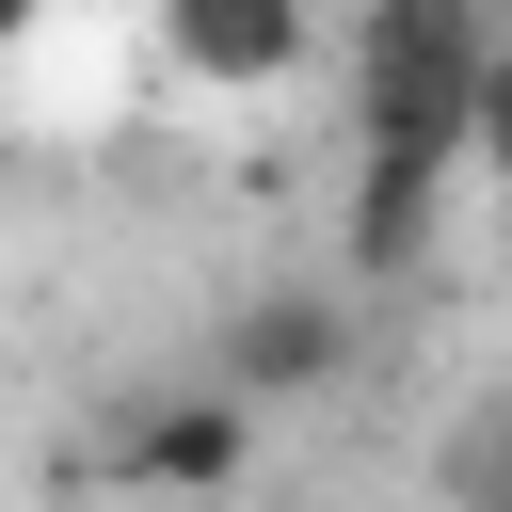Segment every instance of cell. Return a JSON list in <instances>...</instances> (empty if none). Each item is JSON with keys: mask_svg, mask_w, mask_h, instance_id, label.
<instances>
[{"mask_svg": "<svg viewBox=\"0 0 512 512\" xmlns=\"http://www.w3.org/2000/svg\"><path fill=\"white\" fill-rule=\"evenodd\" d=\"M480 64H496V0H368L352 16V192H336V256L432 272L448 192L480 176Z\"/></svg>", "mask_w": 512, "mask_h": 512, "instance_id": "1", "label": "cell"}, {"mask_svg": "<svg viewBox=\"0 0 512 512\" xmlns=\"http://www.w3.org/2000/svg\"><path fill=\"white\" fill-rule=\"evenodd\" d=\"M208 384H240L256 416L336 400V384H352V288H304V272L240 288V304H224V336H208Z\"/></svg>", "mask_w": 512, "mask_h": 512, "instance_id": "2", "label": "cell"}, {"mask_svg": "<svg viewBox=\"0 0 512 512\" xmlns=\"http://www.w3.org/2000/svg\"><path fill=\"white\" fill-rule=\"evenodd\" d=\"M112 480L128 496H176V512H208V496H240L256 480V400L240 384H160V400H128L112 416Z\"/></svg>", "mask_w": 512, "mask_h": 512, "instance_id": "3", "label": "cell"}, {"mask_svg": "<svg viewBox=\"0 0 512 512\" xmlns=\"http://www.w3.org/2000/svg\"><path fill=\"white\" fill-rule=\"evenodd\" d=\"M160 48H176L208 96H272V80H304L320 0H160Z\"/></svg>", "mask_w": 512, "mask_h": 512, "instance_id": "4", "label": "cell"}, {"mask_svg": "<svg viewBox=\"0 0 512 512\" xmlns=\"http://www.w3.org/2000/svg\"><path fill=\"white\" fill-rule=\"evenodd\" d=\"M432 496H448V512H512V384H480V400L448 416V448H432Z\"/></svg>", "mask_w": 512, "mask_h": 512, "instance_id": "5", "label": "cell"}, {"mask_svg": "<svg viewBox=\"0 0 512 512\" xmlns=\"http://www.w3.org/2000/svg\"><path fill=\"white\" fill-rule=\"evenodd\" d=\"M480 176H512V32H496V64H480Z\"/></svg>", "mask_w": 512, "mask_h": 512, "instance_id": "6", "label": "cell"}, {"mask_svg": "<svg viewBox=\"0 0 512 512\" xmlns=\"http://www.w3.org/2000/svg\"><path fill=\"white\" fill-rule=\"evenodd\" d=\"M32 16H48V0H0V64H16V48H32Z\"/></svg>", "mask_w": 512, "mask_h": 512, "instance_id": "7", "label": "cell"}]
</instances>
